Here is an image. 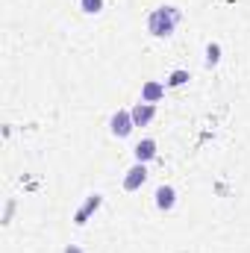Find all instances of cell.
<instances>
[{"label":"cell","instance_id":"11","mask_svg":"<svg viewBox=\"0 0 250 253\" xmlns=\"http://www.w3.org/2000/svg\"><path fill=\"white\" fill-rule=\"evenodd\" d=\"M80 9L85 15H100L103 12V0H80Z\"/></svg>","mask_w":250,"mask_h":253},{"label":"cell","instance_id":"8","mask_svg":"<svg viewBox=\"0 0 250 253\" xmlns=\"http://www.w3.org/2000/svg\"><path fill=\"white\" fill-rule=\"evenodd\" d=\"M174 206H177V189L174 186H159L156 189V209L171 212Z\"/></svg>","mask_w":250,"mask_h":253},{"label":"cell","instance_id":"12","mask_svg":"<svg viewBox=\"0 0 250 253\" xmlns=\"http://www.w3.org/2000/svg\"><path fill=\"white\" fill-rule=\"evenodd\" d=\"M65 253H83V251H80L77 245H68V248H65Z\"/></svg>","mask_w":250,"mask_h":253},{"label":"cell","instance_id":"2","mask_svg":"<svg viewBox=\"0 0 250 253\" xmlns=\"http://www.w3.org/2000/svg\"><path fill=\"white\" fill-rule=\"evenodd\" d=\"M100 206H103V194H97V191H94V194H88V197L83 200V206L74 212V224H77V227H85V224H88V218H91Z\"/></svg>","mask_w":250,"mask_h":253},{"label":"cell","instance_id":"5","mask_svg":"<svg viewBox=\"0 0 250 253\" xmlns=\"http://www.w3.org/2000/svg\"><path fill=\"white\" fill-rule=\"evenodd\" d=\"M129 115H132V124L135 126H147L153 118H156V103H135L132 109H129Z\"/></svg>","mask_w":250,"mask_h":253},{"label":"cell","instance_id":"9","mask_svg":"<svg viewBox=\"0 0 250 253\" xmlns=\"http://www.w3.org/2000/svg\"><path fill=\"white\" fill-rule=\"evenodd\" d=\"M188 80H191V74H188L186 68H177V71H171V74H168L165 85H168V88H180V85H186Z\"/></svg>","mask_w":250,"mask_h":253},{"label":"cell","instance_id":"4","mask_svg":"<svg viewBox=\"0 0 250 253\" xmlns=\"http://www.w3.org/2000/svg\"><path fill=\"white\" fill-rule=\"evenodd\" d=\"M144 183H147V165L144 162H135L124 174V191H138Z\"/></svg>","mask_w":250,"mask_h":253},{"label":"cell","instance_id":"1","mask_svg":"<svg viewBox=\"0 0 250 253\" xmlns=\"http://www.w3.org/2000/svg\"><path fill=\"white\" fill-rule=\"evenodd\" d=\"M180 21H183V12L177 6H159L147 15V33L156 39H168V36H174Z\"/></svg>","mask_w":250,"mask_h":253},{"label":"cell","instance_id":"7","mask_svg":"<svg viewBox=\"0 0 250 253\" xmlns=\"http://www.w3.org/2000/svg\"><path fill=\"white\" fill-rule=\"evenodd\" d=\"M135 162H150V159H156V153H159V144H156V138H141L138 144H135Z\"/></svg>","mask_w":250,"mask_h":253},{"label":"cell","instance_id":"6","mask_svg":"<svg viewBox=\"0 0 250 253\" xmlns=\"http://www.w3.org/2000/svg\"><path fill=\"white\" fill-rule=\"evenodd\" d=\"M165 83H159V80H147L144 85H141V103H159L162 97H165Z\"/></svg>","mask_w":250,"mask_h":253},{"label":"cell","instance_id":"10","mask_svg":"<svg viewBox=\"0 0 250 253\" xmlns=\"http://www.w3.org/2000/svg\"><path fill=\"white\" fill-rule=\"evenodd\" d=\"M221 62V44L218 42H209L206 44V68H215Z\"/></svg>","mask_w":250,"mask_h":253},{"label":"cell","instance_id":"3","mask_svg":"<svg viewBox=\"0 0 250 253\" xmlns=\"http://www.w3.org/2000/svg\"><path fill=\"white\" fill-rule=\"evenodd\" d=\"M132 129H135V124H132V115H129V109H118V112L109 118V132H112L115 138H126Z\"/></svg>","mask_w":250,"mask_h":253}]
</instances>
